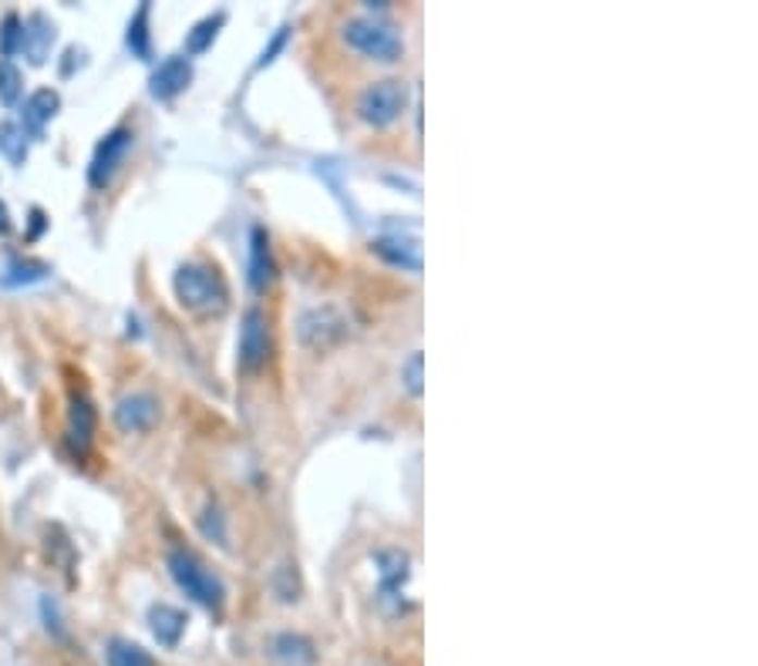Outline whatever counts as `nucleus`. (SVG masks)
<instances>
[{
    "label": "nucleus",
    "mask_w": 758,
    "mask_h": 666,
    "mask_svg": "<svg viewBox=\"0 0 758 666\" xmlns=\"http://www.w3.org/2000/svg\"><path fill=\"white\" fill-rule=\"evenodd\" d=\"M172 287H176V297L186 310L192 313H223L226 303H229V290L223 284V276L206 266V263H186L176 269V279H172Z\"/></svg>",
    "instance_id": "obj_1"
},
{
    "label": "nucleus",
    "mask_w": 758,
    "mask_h": 666,
    "mask_svg": "<svg viewBox=\"0 0 758 666\" xmlns=\"http://www.w3.org/2000/svg\"><path fill=\"white\" fill-rule=\"evenodd\" d=\"M169 573L192 603H199L202 610H213V613L223 610L226 586L220 582V576L213 569H206L199 563V555H192L189 549H172L169 552Z\"/></svg>",
    "instance_id": "obj_2"
},
{
    "label": "nucleus",
    "mask_w": 758,
    "mask_h": 666,
    "mask_svg": "<svg viewBox=\"0 0 758 666\" xmlns=\"http://www.w3.org/2000/svg\"><path fill=\"white\" fill-rule=\"evenodd\" d=\"M344 41L374 61H398L405 51V41L398 38V30L392 24L371 21V17H355V21L344 24Z\"/></svg>",
    "instance_id": "obj_3"
},
{
    "label": "nucleus",
    "mask_w": 758,
    "mask_h": 666,
    "mask_svg": "<svg viewBox=\"0 0 758 666\" xmlns=\"http://www.w3.org/2000/svg\"><path fill=\"white\" fill-rule=\"evenodd\" d=\"M405 104H408V88L401 81H374L358 98V115L374 128H385L405 112Z\"/></svg>",
    "instance_id": "obj_4"
},
{
    "label": "nucleus",
    "mask_w": 758,
    "mask_h": 666,
    "mask_svg": "<svg viewBox=\"0 0 758 666\" xmlns=\"http://www.w3.org/2000/svg\"><path fill=\"white\" fill-rule=\"evenodd\" d=\"M132 128H112L101 142L95 146V155H91V165H88V183L91 189H105L112 179H115V172L122 168L128 149H132Z\"/></svg>",
    "instance_id": "obj_5"
},
{
    "label": "nucleus",
    "mask_w": 758,
    "mask_h": 666,
    "mask_svg": "<svg viewBox=\"0 0 758 666\" xmlns=\"http://www.w3.org/2000/svg\"><path fill=\"white\" fill-rule=\"evenodd\" d=\"M270 357V324L260 306H250L244 313V327H239V364L247 370H260Z\"/></svg>",
    "instance_id": "obj_6"
},
{
    "label": "nucleus",
    "mask_w": 758,
    "mask_h": 666,
    "mask_svg": "<svg viewBox=\"0 0 758 666\" xmlns=\"http://www.w3.org/2000/svg\"><path fill=\"white\" fill-rule=\"evenodd\" d=\"M344 334H348V321H344L334 306H314L300 317V340L307 347L324 350V347L337 343Z\"/></svg>",
    "instance_id": "obj_7"
},
{
    "label": "nucleus",
    "mask_w": 758,
    "mask_h": 666,
    "mask_svg": "<svg viewBox=\"0 0 758 666\" xmlns=\"http://www.w3.org/2000/svg\"><path fill=\"white\" fill-rule=\"evenodd\" d=\"M189 81H192V61L183 58V54H172V58H165L152 72L149 95L156 101H172V98L183 95L189 88Z\"/></svg>",
    "instance_id": "obj_8"
},
{
    "label": "nucleus",
    "mask_w": 758,
    "mask_h": 666,
    "mask_svg": "<svg viewBox=\"0 0 758 666\" xmlns=\"http://www.w3.org/2000/svg\"><path fill=\"white\" fill-rule=\"evenodd\" d=\"M159 417V401L152 394H125L115 407V420L119 428L128 431V435H139V431H149L156 425Z\"/></svg>",
    "instance_id": "obj_9"
},
{
    "label": "nucleus",
    "mask_w": 758,
    "mask_h": 666,
    "mask_svg": "<svg viewBox=\"0 0 758 666\" xmlns=\"http://www.w3.org/2000/svg\"><path fill=\"white\" fill-rule=\"evenodd\" d=\"M58 109H61L58 91H51V88L34 91V95L24 101V109H21V128H24V135H27V138H45V128H48V122L58 115Z\"/></svg>",
    "instance_id": "obj_10"
},
{
    "label": "nucleus",
    "mask_w": 758,
    "mask_h": 666,
    "mask_svg": "<svg viewBox=\"0 0 758 666\" xmlns=\"http://www.w3.org/2000/svg\"><path fill=\"white\" fill-rule=\"evenodd\" d=\"M374 253L388 260L392 266H401L408 273H422V242L415 236H382L374 239Z\"/></svg>",
    "instance_id": "obj_11"
},
{
    "label": "nucleus",
    "mask_w": 758,
    "mask_h": 666,
    "mask_svg": "<svg viewBox=\"0 0 758 666\" xmlns=\"http://www.w3.org/2000/svg\"><path fill=\"white\" fill-rule=\"evenodd\" d=\"M273 273H277V266H273L270 236L263 226H253L250 229V287L257 293H266V287L273 284Z\"/></svg>",
    "instance_id": "obj_12"
},
{
    "label": "nucleus",
    "mask_w": 758,
    "mask_h": 666,
    "mask_svg": "<svg viewBox=\"0 0 758 666\" xmlns=\"http://www.w3.org/2000/svg\"><path fill=\"white\" fill-rule=\"evenodd\" d=\"M54 45V24L45 14H30L24 21V38H21V51L30 58V64H45Z\"/></svg>",
    "instance_id": "obj_13"
},
{
    "label": "nucleus",
    "mask_w": 758,
    "mask_h": 666,
    "mask_svg": "<svg viewBox=\"0 0 758 666\" xmlns=\"http://www.w3.org/2000/svg\"><path fill=\"white\" fill-rule=\"evenodd\" d=\"M91 435H95V407L85 394L72 398V411H67V441L78 454H85L91 448Z\"/></svg>",
    "instance_id": "obj_14"
},
{
    "label": "nucleus",
    "mask_w": 758,
    "mask_h": 666,
    "mask_svg": "<svg viewBox=\"0 0 758 666\" xmlns=\"http://www.w3.org/2000/svg\"><path fill=\"white\" fill-rule=\"evenodd\" d=\"M149 623H152V633H156V640L162 643V646H176L179 640H183V633H186V616H183V610H176V606H169V603H156L152 610H149Z\"/></svg>",
    "instance_id": "obj_15"
},
{
    "label": "nucleus",
    "mask_w": 758,
    "mask_h": 666,
    "mask_svg": "<svg viewBox=\"0 0 758 666\" xmlns=\"http://www.w3.org/2000/svg\"><path fill=\"white\" fill-rule=\"evenodd\" d=\"M270 653L277 656L281 663H287V666H310V663L318 659L314 643H310L307 637H300V633H281V637H273Z\"/></svg>",
    "instance_id": "obj_16"
},
{
    "label": "nucleus",
    "mask_w": 758,
    "mask_h": 666,
    "mask_svg": "<svg viewBox=\"0 0 758 666\" xmlns=\"http://www.w3.org/2000/svg\"><path fill=\"white\" fill-rule=\"evenodd\" d=\"M48 266L45 263H34V260H14L8 263V269L0 273V287H30V284H41L48 279Z\"/></svg>",
    "instance_id": "obj_17"
},
{
    "label": "nucleus",
    "mask_w": 758,
    "mask_h": 666,
    "mask_svg": "<svg viewBox=\"0 0 758 666\" xmlns=\"http://www.w3.org/2000/svg\"><path fill=\"white\" fill-rule=\"evenodd\" d=\"M149 14H152V8L149 4H142L139 11H135V17L128 21V34H125V45H128V51L135 54V58H149L152 54V34H149Z\"/></svg>",
    "instance_id": "obj_18"
},
{
    "label": "nucleus",
    "mask_w": 758,
    "mask_h": 666,
    "mask_svg": "<svg viewBox=\"0 0 758 666\" xmlns=\"http://www.w3.org/2000/svg\"><path fill=\"white\" fill-rule=\"evenodd\" d=\"M105 659H109V666H156L149 650H142L139 643H132V640H119V637L109 640Z\"/></svg>",
    "instance_id": "obj_19"
},
{
    "label": "nucleus",
    "mask_w": 758,
    "mask_h": 666,
    "mask_svg": "<svg viewBox=\"0 0 758 666\" xmlns=\"http://www.w3.org/2000/svg\"><path fill=\"white\" fill-rule=\"evenodd\" d=\"M223 24H226V14H223V11H216L213 17H202V21L186 34V51H189V54H202L206 48H210V45L216 41V34H220Z\"/></svg>",
    "instance_id": "obj_20"
},
{
    "label": "nucleus",
    "mask_w": 758,
    "mask_h": 666,
    "mask_svg": "<svg viewBox=\"0 0 758 666\" xmlns=\"http://www.w3.org/2000/svg\"><path fill=\"white\" fill-rule=\"evenodd\" d=\"M377 563H382V592L395 595L398 586L408 579V555L405 552H382L377 555Z\"/></svg>",
    "instance_id": "obj_21"
},
{
    "label": "nucleus",
    "mask_w": 758,
    "mask_h": 666,
    "mask_svg": "<svg viewBox=\"0 0 758 666\" xmlns=\"http://www.w3.org/2000/svg\"><path fill=\"white\" fill-rule=\"evenodd\" d=\"M0 152L11 165H24L27 159V135L17 122H0Z\"/></svg>",
    "instance_id": "obj_22"
},
{
    "label": "nucleus",
    "mask_w": 758,
    "mask_h": 666,
    "mask_svg": "<svg viewBox=\"0 0 758 666\" xmlns=\"http://www.w3.org/2000/svg\"><path fill=\"white\" fill-rule=\"evenodd\" d=\"M21 91H24V78H21V72L14 67V61L0 58V101H4V104H17Z\"/></svg>",
    "instance_id": "obj_23"
},
{
    "label": "nucleus",
    "mask_w": 758,
    "mask_h": 666,
    "mask_svg": "<svg viewBox=\"0 0 758 666\" xmlns=\"http://www.w3.org/2000/svg\"><path fill=\"white\" fill-rule=\"evenodd\" d=\"M21 38H24V21L17 14H8L4 24H0V58H8L21 51Z\"/></svg>",
    "instance_id": "obj_24"
},
{
    "label": "nucleus",
    "mask_w": 758,
    "mask_h": 666,
    "mask_svg": "<svg viewBox=\"0 0 758 666\" xmlns=\"http://www.w3.org/2000/svg\"><path fill=\"white\" fill-rule=\"evenodd\" d=\"M422 354L415 350V354H411L408 361H405V367H401V380H405V388H408V394L411 398H422V391H425V377H422Z\"/></svg>",
    "instance_id": "obj_25"
},
{
    "label": "nucleus",
    "mask_w": 758,
    "mask_h": 666,
    "mask_svg": "<svg viewBox=\"0 0 758 666\" xmlns=\"http://www.w3.org/2000/svg\"><path fill=\"white\" fill-rule=\"evenodd\" d=\"M202 532L210 536V539H216L220 545H226V529H223V515H220V508L213 505V508H206V518H202Z\"/></svg>",
    "instance_id": "obj_26"
},
{
    "label": "nucleus",
    "mask_w": 758,
    "mask_h": 666,
    "mask_svg": "<svg viewBox=\"0 0 758 666\" xmlns=\"http://www.w3.org/2000/svg\"><path fill=\"white\" fill-rule=\"evenodd\" d=\"M287 38H290V30H287V27H281V30H277V38H273V41H270V45L263 48V54H260L257 67H266V64H270L273 58H277V51H281V48L287 45Z\"/></svg>",
    "instance_id": "obj_27"
},
{
    "label": "nucleus",
    "mask_w": 758,
    "mask_h": 666,
    "mask_svg": "<svg viewBox=\"0 0 758 666\" xmlns=\"http://www.w3.org/2000/svg\"><path fill=\"white\" fill-rule=\"evenodd\" d=\"M11 229V216H8V205L0 202V233H8Z\"/></svg>",
    "instance_id": "obj_28"
}]
</instances>
